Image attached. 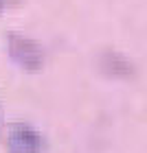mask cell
<instances>
[{"label":"cell","mask_w":147,"mask_h":153,"mask_svg":"<svg viewBox=\"0 0 147 153\" xmlns=\"http://www.w3.org/2000/svg\"><path fill=\"white\" fill-rule=\"evenodd\" d=\"M7 51H9V57L26 72H38L44 66V48L22 33L7 35Z\"/></svg>","instance_id":"cell-1"},{"label":"cell","mask_w":147,"mask_h":153,"mask_svg":"<svg viewBox=\"0 0 147 153\" xmlns=\"http://www.w3.org/2000/svg\"><path fill=\"white\" fill-rule=\"evenodd\" d=\"M0 120H2V112H0Z\"/></svg>","instance_id":"cell-4"},{"label":"cell","mask_w":147,"mask_h":153,"mask_svg":"<svg viewBox=\"0 0 147 153\" xmlns=\"http://www.w3.org/2000/svg\"><path fill=\"white\" fill-rule=\"evenodd\" d=\"M7 151L9 153H42L44 151V138L31 125L13 123L7 131Z\"/></svg>","instance_id":"cell-2"},{"label":"cell","mask_w":147,"mask_h":153,"mask_svg":"<svg viewBox=\"0 0 147 153\" xmlns=\"http://www.w3.org/2000/svg\"><path fill=\"white\" fill-rule=\"evenodd\" d=\"M2 9H4V2H2V0H0V13H2Z\"/></svg>","instance_id":"cell-3"}]
</instances>
